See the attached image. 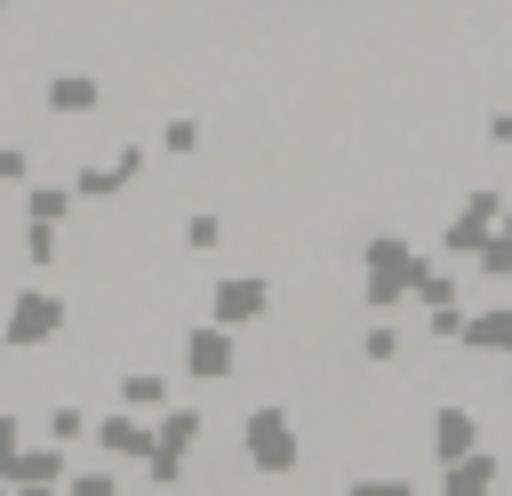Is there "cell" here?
<instances>
[{
    "label": "cell",
    "mask_w": 512,
    "mask_h": 496,
    "mask_svg": "<svg viewBox=\"0 0 512 496\" xmlns=\"http://www.w3.org/2000/svg\"><path fill=\"white\" fill-rule=\"evenodd\" d=\"M56 320H64V312H56V296H24L8 336H16V344H40V336H56Z\"/></svg>",
    "instance_id": "1"
},
{
    "label": "cell",
    "mask_w": 512,
    "mask_h": 496,
    "mask_svg": "<svg viewBox=\"0 0 512 496\" xmlns=\"http://www.w3.org/2000/svg\"><path fill=\"white\" fill-rule=\"evenodd\" d=\"M248 448H256V464H288V456H296V440L280 432V416H256V424H248Z\"/></svg>",
    "instance_id": "2"
},
{
    "label": "cell",
    "mask_w": 512,
    "mask_h": 496,
    "mask_svg": "<svg viewBox=\"0 0 512 496\" xmlns=\"http://www.w3.org/2000/svg\"><path fill=\"white\" fill-rule=\"evenodd\" d=\"M48 104H56V112H88V104H96V80H80V72H72V80H48Z\"/></svg>",
    "instance_id": "3"
}]
</instances>
